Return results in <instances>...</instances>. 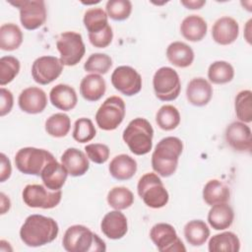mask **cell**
<instances>
[{
  "label": "cell",
  "instance_id": "cell-1",
  "mask_svg": "<svg viewBox=\"0 0 252 252\" xmlns=\"http://www.w3.org/2000/svg\"><path fill=\"white\" fill-rule=\"evenodd\" d=\"M56 220L42 215L29 216L20 229L21 240L30 247H39L52 242L58 235Z\"/></svg>",
  "mask_w": 252,
  "mask_h": 252
},
{
  "label": "cell",
  "instance_id": "cell-2",
  "mask_svg": "<svg viewBox=\"0 0 252 252\" xmlns=\"http://www.w3.org/2000/svg\"><path fill=\"white\" fill-rule=\"evenodd\" d=\"M183 151V143L177 137H165L156 146L152 155V167L162 177L171 176L177 169L178 159Z\"/></svg>",
  "mask_w": 252,
  "mask_h": 252
},
{
  "label": "cell",
  "instance_id": "cell-3",
  "mask_svg": "<svg viewBox=\"0 0 252 252\" xmlns=\"http://www.w3.org/2000/svg\"><path fill=\"white\" fill-rule=\"evenodd\" d=\"M62 244L68 252H104L106 250L105 242L82 224L68 227L64 233Z\"/></svg>",
  "mask_w": 252,
  "mask_h": 252
},
{
  "label": "cell",
  "instance_id": "cell-4",
  "mask_svg": "<svg viewBox=\"0 0 252 252\" xmlns=\"http://www.w3.org/2000/svg\"><path fill=\"white\" fill-rule=\"evenodd\" d=\"M154 129L151 123L142 117H137L129 122L123 131V141L129 150L137 156L150 153L153 148Z\"/></svg>",
  "mask_w": 252,
  "mask_h": 252
},
{
  "label": "cell",
  "instance_id": "cell-5",
  "mask_svg": "<svg viewBox=\"0 0 252 252\" xmlns=\"http://www.w3.org/2000/svg\"><path fill=\"white\" fill-rule=\"evenodd\" d=\"M137 191L143 202L153 209L164 207L169 199L168 192L161 179L153 172L146 173L139 179Z\"/></svg>",
  "mask_w": 252,
  "mask_h": 252
},
{
  "label": "cell",
  "instance_id": "cell-6",
  "mask_svg": "<svg viewBox=\"0 0 252 252\" xmlns=\"http://www.w3.org/2000/svg\"><path fill=\"white\" fill-rule=\"evenodd\" d=\"M55 158L43 149L26 147L20 149L15 156L16 167L24 174L40 176L43 168Z\"/></svg>",
  "mask_w": 252,
  "mask_h": 252
},
{
  "label": "cell",
  "instance_id": "cell-7",
  "mask_svg": "<svg viewBox=\"0 0 252 252\" xmlns=\"http://www.w3.org/2000/svg\"><path fill=\"white\" fill-rule=\"evenodd\" d=\"M153 87L156 96L161 101L176 99L181 91L179 76L170 67H161L156 71L153 77Z\"/></svg>",
  "mask_w": 252,
  "mask_h": 252
},
{
  "label": "cell",
  "instance_id": "cell-8",
  "mask_svg": "<svg viewBox=\"0 0 252 252\" xmlns=\"http://www.w3.org/2000/svg\"><path fill=\"white\" fill-rule=\"evenodd\" d=\"M125 117V102L117 96L107 97L98 107L95 113V122L97 126L104 131L116 129Z\"/></svg>",
  "mask_w": 252,
  "mask_h": 252
},
{
  "label": "cell",
  "instance_id": "cell-9",
  "mask_svg": "<svg viewBox=\"0 0 252 252\" xmlns=\"http://www.w3.org/2000/svg\"><path fill=\"white\" fill-rule=\"evenodd\" d=\"M60 53V60L63 65L75 66L84 57L86 46L82 35L76 32H62L56 42Z\"/></svg>",
  "mask_w": 252,
  "mask_h": 252
},
{
  "label": "cell",
  "instance_id": "cell-10",
  "mask_svg": "<svg viewBox=\"0 0 252 252\" xmlns=\"http://www.w3.org/2000/svg\"><path fill=\"white\" fill-rule=\"evenodd\" d=\"M22 197L28 207L46 210L55 208L60 203L62 192L61 190H50L40 184H29L24 188Z\"/></svg>",
  "mask_w": 252,
  "mask_h": 252
},
{
  "label": "cell",
  "instance_id": "cell-11",
  "mask_svg": "<svg viewBox=\"0 0 252 252\" xmlns=\"http://www.w3.org/2000/svg\"><path fill=\"white\" fill-rule=\"evenodd\" d=\"M10 4L19 8L20 21L26 30H36L46 21V7L43 0H21Z\"/></svg>",
  "mask_w": 252,
  "mask_h": 252
},
{
  "label": "cell",
  "instance_id": "cell-12",
  "mask_svg": "<svg viewBox=\"0 0 252 252\" xmlns=\"http://www.w3.org/2000/svg\"><path fill=\"white\" fill-rule=\"evenodd\" d=\"M150 238L160 252H185L186 248L178 237L175 228L165 222L155 224L150 231Z\"/></svg>",
  "mask_w": 252,
  "mask_h": 252
},
{
  "label": "cell",
  "instance_id": "cell-13",
  "mask_svg": "<svg viewBox=\"0 0 252 252\" xmlns=\"http://www.w3.org/2000/svg\"><path fill=\"white\" fill-rule=\"evenodd\" d=\"M111 84L121 94L132 96L142 89L141 75L130 66H119L111 74Z\"/></svg>",
  "mask_w": 252,
  "mask_h": 252
},
{
  "label": "cell",
  "instance_id": "cell-14",
  "mask_svg": "<svg viewBox=\"0 0 252 252\" xmlns=\"http://www.w3.org/2000/svg\"><path fill=\"white\" fill-rule=\"evenodd\" d=\"M60 58L55 56H40L36 58L32 66V76L39 85H48L56 80L63 71Z\"/></svg>",
  "mask_w": 252,
  "mask_h": 252
},
{
  "label": "cell",
  "instance_id": "cell-15",
  "mask_svg": "<svg viewBox=\"0 0 252 252\" xmlns=\"http://www.w3.org/2000/svg\"><path fill=\"white\" fill-rule=\"evenodd\" d=\"M228 146L237 152H250L252 147L251 129L246 123L234 121L230 123L224 133Z\"/></svg>",
  "mask_w": 252,
  "mask_h": 252
},
{
  "label": "cell",
  "instance_id": "cell-16",
  "mask_svg": "<svg viewBox=\"0 0 252 252\" xmlns=\"http://www.w3.org/2000/svg\"><path fill=\"white\" fill-rule=\"evenodd\" d=\"M18 103L24 112L37 114L45 109L47 105V96L43 90L37 87H29L21 92Z\"/></svg>",
  "mask_w": 252,
  "mask_h": 252
},
{
  "label": "cell",
  "instance_id": "cell-17",
  "mask_svg": "<svg viewBox=\"0 0 252 252\" xmlns=\"http://www.w3.org/2000/svg\"><path fill=\"white\" fill-rule=\"evenodd\" d=\"M239 35L238 23L231 17L218 19L212 28L213 39L220 45H228L234 42Z\"/></svg>",
  "mask_w": 252,
  "mask_h": 252
},
{
  "label": "cell",
  "instance_id": "cell-18",
  "mask_svg": "<svg viewBox=\"0 0 252 252\" xmlns=\"http://www.w3.org/2000/svg\"><path fill=\"white\" fill-rule=\"evenodd\" d=\"M100 229L107 238L120 239L127 233V219L120 211H111L103 217L100 222Z\"/></svg>",
  "mask_w": 252,
  "mask_h": 252
},
{
  "label": "cell",
  "instance_id": "cell-19",
  "mask_svg": "<svg viewBox=\"0 0 252 252\" xmlns=\"http://www.w3.org/2000/svg\"><path fill=\"white\" fill-rule=\"evenodd\" d=\"M213 95L211 84L204 78L198 77L192 79L186 89V97L192 105L204 106L209 103Z\"/></svg>",
  "mask_w": 252,
  "mask_h": 252
},
{
  "label": "cell",
  "instance_id": "cell-20",
  "mask_svg": "<svg viewBox=\"0 0 252 252\" xmlns=\"http://www.w3.org/2000/svg\"><path fill=\"white\" fill-rule=\"evenodd\" d=\"M61 163L71 176L84 175L90 168L89 158L84 152L76 148L67 149L61 156Z\"/></svg>",
  "mask_w": 252,
  "mask_h": 252
},
{
  "label": "cell",
  "instance_id": "cell-21",
  "mask_svg": "<svg viewBox=\"0 0 252 252\" xmlns=\"http://www.w3.org/2000/svg\"><path fill=\"white\" fill-rule=\"evenodd\" d=\"M49 99L53 106L63 111L72 110L78 102L76 91L65 84H58L53 87L49 93Z\"/></svg>",
  "mask_w": 252,
  "mask_h": 252
},
{
  "label": "cell",
  "instance_id": "cell-22",
  "mask_svg": "<svg viewBox=\"0 0 252 252\" xmlns=\"http://www.w3.org/2000/svg\"><path fill=\"white\" fill-rule=\"evenodd\" d=\"M68 171L56 158L52 159L43 168L40 177L45 187L50 190H61L68 176Z\"/></svg>",
  "mask_w": 252,
  "mask_h": 252
},
{
  "label": "cell",
  "instance_id": "cell-23",
  "mask_svg": "<svg viewBox=\"0 0 252 252\" xmlns=\"http://www.w3.org/2000/svg\"><path fill=\"white\" fill-rule=\"evenodd\" d=\"M106 91V83L98 74L85 76L80 84V94L88 101L99 100Z\"/></svg>",
  "mask_w": 252,
  "mask_h": 252
},
{
  "label": "cell",
  "instance_id": "cell-24",
  "mask_svg": "<svg viewBox=\"0 0 252 252\" xmlns=\"http://www.w3.org/2000/svg\"><path fill=\"white\" fill-rule=\"evenodd\" d=\"M111 176L117 180L131 179L137 171V161L126 154L114 157L108 166Z\"/></svg>",
  "mask_w": 252,
  "mask_h": 252
},
{
  "label": "cell",
  "instance_id": "cell-25",
  "mask_svg": "<svg viewBox=\"0 0 252 252\" xmlns=\"http://www.w3.org/2000/svg\"><path fill=\"white\" fill-rule=\"evenodd\" d=\"M208 30L206 21L198 15H190L183 19L180 25V32L189 41L196 42L202 40Z\"/></svg>",
  "mask_w": 252,
  "mask_h": 252
},
{
  "label": "cell",
  "instance_id": "cell-26",
  "mask_svg": "<svg viewBox=\"0 0 252 252\" xmlns=\"http://www.w3.org/2000/svg\"><path fill=\"white\" fill-rule=\"evenodd\" d=\"M233 220V210L226 203L212 206L208 214V222L216 230H224L228 228L232 224Z\"/></svg>",
  "mask_w": 252,
  "mask_h": 252
},
{
  "label": "cell",
  "instance_id": "cell-27",
  "mask_svg": "<svg viewBox=\"0 0 252 252\" xmlns=\"http://www.w3.org/2000/svg\"><path fill=\"white\" fill-rule=\"evenodd\" d=\"M166 57L174 66L186 68L194 61V51L188 44L182 41H174L167 46Z\"/></svg>",
  "mask_w": 252,
  "mask_h": 252
},
{
  "label": "cell",
  "instance_id": "cell-28",
  "mask_svg": "<svg viewBox=\"0 0 252 252\" xmlns=\"http://www.w3.org/2000/svg\"><path fill=\"white\" fill-rule=\"evenodd\" d=\"M230 198L229 188L218 179L208 181L203 188V199L209 206L226 203Z\"/></svg>",
  "mask_w": 252,
  "mask_h": 252
},
{
  "label": "cell",
  "instance_id": "cell-29",
  "mask_svg": "<svg viewBox=\"0 0 252 252\" xmlns=\"http://www.w3.org/2000/svg\"><path fill=\"white\" fill-rule=\"evenodd\" d=\"M208 249L210 252H238L240 250V241L233 232L224 231L211 237Z\"/></svg>",
  "mask_w": 252,
  "mask_h": 252
},
{
  "label": "cell",
  "instance_id": "cell-30",
  "mask_svg": "<svg viewBox=\"0 0 252 252\" xmlns=\"http://www.w3.org/2000/svg\"><path fill=\"white\" fill-rule=\"evenodd\" d=\"M184 236L186 241L192 246L203 245L210 236V228L202 220H193L184 226Z\"/></svg>",
  "mask_w": 252,
  "mask_h": 252
},
{
  "label": "cell",
  "instance_id": "cell-31",
  "mask_svg": "<svg viewBox=\"0 0 252 252\" xmlns=\"http://www.w3.org/2000/svg\"><path fill=\"white\" fill-rule=\"evenodd\" d=\"M23 42L21 29L13 23L3 24L0 28V48L5 51H13Z\"/></svg>",
  "mask_w": 252,
  "mask_h": 252
},
{
  "label": "cell",
  "instance_id": "cell-32",
  "mask_svg": "<svg viewBox=\"0 0 252 252\" xmlns=\"http://www.w3.org/2000/svg\"><path fill=\"white\" fill-rule=\"evenodd\" d=\"M234 69L226 61H215L208 69V78L210 82L216 85H223L232 81Z\"/></svg>",
  "mask_w": 252,
  "mask_h": 252
},
{
  "label": "cell",
  "instance_id": "cell-33",
  "mask_svg": "<svg viewBox=\"0 0 252 252\" xmlns=\"http://www.w3.org/2000/svg\"><path fill=\"white\" fill-rule=\"evenodd\" d=\"M83 22L89 33H96L108 26V16L101 8H91L86 11Z\"/></svg>",
  "mask_w": 252,
  "mask_h": 252
},
{
  "label": "cell",
  "instance_id": "cell-34",
  "mask_svg": "<svg viewBox=\"0 0 252 252\" xmlns=\"http://www.w3.org/2000/svg\"><path fill=\"white\" fill-rule=\"evenodd\" d=\"M71 128V119L65 113H55L45 121V131L52 137H65Z\"/></svg>",
  "mask_w": 252,
  "mask_h": 252
},
{
  "label": "cell",
  "instance_id": "cell-35",
  "mask_svg": "<svg viewBox=\"0 0 252 252\" xmlns=\"http://www.w3.org/2000/svg\"><path fill=\"white\" fill-rule=\"evenodd\" d=\"M107 203L114 210H125L134 203V195L131 190L126 187H113L107 193Z\"/></svg>",
  "mask_w": 252,
  "mask_h": 252
},
{
  "label": "cell",
  "instance_id": "cell-36",
  "mask_svg": "<svg viewBox=\"0 0 252 252\" xmlns=\"http://www.w3.org/2000/svg\"><path fill=\"white\" fill-rule=\"evenodd\" d=\"M156 122L160 129L164 131H171L179 125L180 113L173 105H162L157 112Z\"/></svg>",
  "mask_w": 252,
  "mask_h": 252
},
{
  "label": "cell",
  "instance_id": "cell-37",
  "mask_svg": "<svg viewBox=\"0 0 252 252\" xmlns=\"http://www.w3.org/2000/svg\"><path fill=\"white\" fill-rule=\"evenodd\" d=\"M236 117L243 123L252 121V93L249 90L239 92L234 102Z\"/></svg>",
  "mask_w": 252,
  "mask_h": 252
},
{
  "label": "cell",
  "instance_id": "cell-38",
  "mask_svg": "<svg viewBox=\"0 0 252 252\" xmlns=\"http://www.w3.org/2000/svg\"><path fill=\"white\" fill-rule=\"evenodd\" d=\"M112 66V59L104 53L92 54L84 64V69L87 72L103 75L106 74Z\"/></svg>",
  "mask_w": 252,
  "mask_h": 252
},
{
  "label": "cell",
  "instance_id": "cell-39",
  "mask_svg": "<svg viewBox=\"0 0 252 252\" xmlns=\"http://www.w3.org/2000/svg\"><path fill=\"white\" fill-rule=\"evenodd\" d=\"M20 61L14 56L0 58V85L3 87L11 83L20 72Z\"/></svg>",
  "mask_w": 252,
  "mask_h": 252
},
{
  "label": "cell",
  "instance_id": "cell-40",
  "mask_svg": "<svg viewBox=\"0 0 252 252\" xmlns=\"http://www.w3.org/2000/svg\"><path fill=\"white\" fill-rule=\"evenodd\" d=\"M107 16L114 21H124L132 12V3L129 0H109L106 2Z\"/></svg>",
  "mask_w": 252,
  "mask_h": 252
},
{
  "label": "cell",
  "instance_id": "cell-41",
  "mask_svg": "<svg viewBox=\"0 0 252 252\" xmlns=\"http://www.w3.org/2000/svg\"><path fill=\"white\" fill-rule=\"evenodd\" d=\"M95 128L93 121L89 118L82 117L75 121L73 129V138L79 143H87L95 136Z\"/></svg>",
  "mask_w": 252,
  "mask_h": 252
},
{
  "label": "cell",
  "instance_id": "cell-42",
  "mask_svg": "<svg viewBox=\"0 0 252 252\" xmlns=\"http://www.w3.org/2000/svg\"><path fill=\"white\" fill-rule=\"evenodd\" d=\"M85 151L89 159L97 164L104 163L108 159L110 154L109 148L106 145L100 143L89 144L85 147Z\"/></svg>",
  "mask_w": 252,
  "mask_h": 252
},
{
  "label": "cell",
  "instance_id": "cell-43",
  "mask_svg": "<svg viewBox=\"0 0 252 252\" xmlns=\"http://www.w3.org/2000/svg\"><path fill=\"white\" fill-rule=\"evenodd\" d=\"M113 38V32L111 27L108 25L104 30L96 33H89V39L92 45L97 48L107 47Z\"/></svg>",
  "mask_w": 252,
  "mask_h": 252
},
{
  "label": "cell",
  "instance_id": "cell-44",
  "mask_svg": "<svg viewBox=\"0 0 252 252\" xmlns=\"http://www.w3.org/2000/svg\"><path fill=\"white\" fill-rule=\"evenodd\" d=\"M0 98H1L0 116L3 117L12 110V107L14 104V97H13L12 93L9 90H7L5 88H1L0 89Z\"/></svg>",
  "mask_w": 252,
  "mask_h": 252
},
{
  "label": "cell",
  "instance_id": "cell-45",
  "mask_svg": "<svg viewBox=\"0 0 252 252\" xmlns=\"http://www.w3.org/2000/svg\"><path fill=\"white\" fill-rule=\"evenodd\" d=\"M1 158V162H0V182L6 181L12 173V166H11V161L10 159L6 157L5 154L0 155Z\"/></svg>",
  "mask_w": 252,
  "mask_h": 252
},
{
  "label": "cell",
  "instance_id": "cell-46",
  "mask_svg": "<svg viewBox=\"0 0 252 252\" xmlns=\"http://www.w3.org/2000/svg\"><path fill=\"white\" fill-rule=\"evenodd\" d=\"M180 3L187 9L196 10V9H201L206 4V1L205 0H182Z\"/></svg>",
  "mask_w": 252,
  "mask_h": 252
},
{
  "label": "cell",
  "instance_id": "cell-47",
  "mask_svg": "<svg viewBox=\"0 0 252 252\" xmlns=\"http://www.w3.org/2000/svg\"><path fill=\"white\" fill-rule=\"evenodd\" d=\"M0 203H1V215H4L7 211H9L10 207H11V202L10 199L3 193H0Z\"/></svg>",
  "mask_w": 252,
  "mask_h": 252
}]
</instances>
